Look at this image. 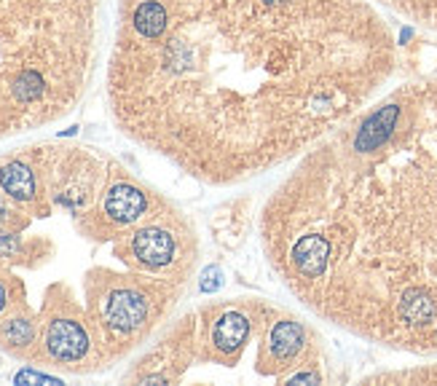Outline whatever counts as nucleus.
I'll return each mask as SVG.
<instances>
[{"instance_id": "obj_1", "label": "nucleus", "mask_w": 437, "mask_h": 386, "mask_svg": "<svg viewBox=\"0 0 437 386\" xmlns=\"http://www.w3.org/2000/svg\"><path fill=\"white\" fill-rule=\"evenodd\" d=\"M395 62L373 0H119L107 105L188 177L241 186L373 102Z\"/></svg>"}, {"instance_id": "obj_2", "label": "nucleus", "mask_w": 437, "mask_h": 386, "mask_svg": "<svg viewBox=\"0 0 437 386\" xmlns=\"http://www.w3.org/2000/svg\"><path fill=\"white\" fill-rule=\"evenodd\" d=\"M258 234L271 274L309 314L437 354V78L392 89L298 156Z\"/></svg>"}, {"instance_id": "obj_3", "label": "nucleus", "mask_w": 437, "mask_h": 386, "mask_svg": "<svg viewBox=\"0 0 437 386\" xmlns=\"http://www.w3.org/2000/svg\"><path fill=\"white\" fill-rule=\"evenodd\" d=\"M102 0H0V140L65 119L86 97Z\"/></svg>"}, {"instance_id": "obj_4", "label": "nucleus", "mask_w": 437, "mask_h": 386, "mask_svg": "<svg viewBox=\"0 0 437 386\" xmlns=\"http://www.w3.org/2000/svg\"><path fill=\"white\" fill-rule=\"evenodd\" d=\"M413 25L437 32V0H373Z\"/></svg>"}]
</instances>
